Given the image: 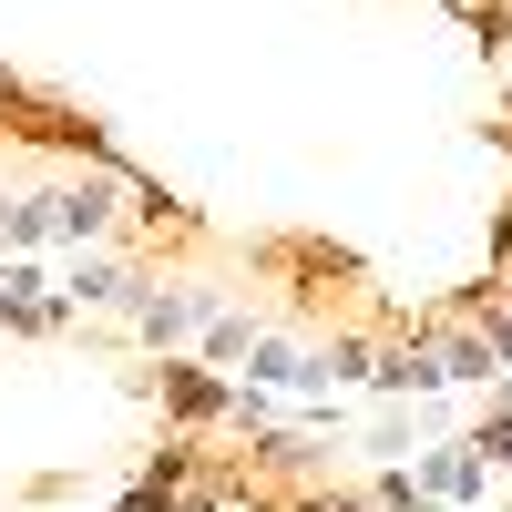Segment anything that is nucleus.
<instances>
[{"label":"nucleus","instance_id":"f257e3e1","mask_svg":"<svg viewBox=\"0 0 512 512\" xmlns=\"http://www.w3.org/2000/svg\"><path fill=\"white\" fill-rule=\"evenodd\" d=\"M144 390L164 400V420H185V431H236V379L226 369H205V359H154L144 369Z\"/></svg>","mask_w":512,"mask_h":512},{"label":"nucleus","instance_id":"f03ea898","mask_svg":"<svg viewBox=\"0 0 512 512\" xmlns=\"http://www.w3.org/2000/svg\"><path fill=\"white\" fill-rule=\"evenodd\" d=\"M123 308H134V338H144V349H164V359H175L185 338H195L205 318L226 308V297H216V287H164V277L144 267V277H134V297H123Z\"/></svg>","mask_w":512,"mask_h":512},{"label":"nucleus","instance_id":"7ed1b4c3","mask_svg":"<svg viewBox=\"0 0 512 512\" xmlns=\"http://www.w3.org/2000/svg\"><path fill=\"white\" fill-rule=\"evenodd\" d=\"M41 205H52V236L62 246H93V236H113V216H123V185H41Z\"/></svg>","mask_w":512,"mask_h":512},{"label":"nucleus","instance_id":"20e7f679","mask_svg":"<svg viewBox=\"0 0 512 512\" xmlns=\"http://www.w3.org/2000/svg\"><path fill=\"white\" fill-rule=\"evenodd\" d=\"M410 472H420V492H431L441 512H472V502L492 492V472H482V451H472V441H441V451H420Z\"/></svg>","mask_w":512,"mask_h":512},{"label":"nucleus","instance_id":"39448f33","mask_svg":"<svg viewBox=\"0 0 512 512\" xmlns=\"http://www.w3.org/2000/svg\"><path fill=\"white\" fill-rule=\"evenodd\" d=\"M246 349H256V318H236V308H216L195 328V349L185 359H205V369H246Z\"/></svg>","mask_w":512,"mask_h":512},{"label":"nucleus","instance_id":"423d86ee","mask_svg":"<svg viewBox=\"0 0 512 512\" xmlns=\"http://www.w3.org/2000/svg\"><path fill=\"white\" fill-rule=\"evenodd\" d=\"M134 277H144V267H62V297H72V318H82V308H123Z\"/></svg>","mask_w":512,"mask_h":512},{"label":"nucleus","instance_id":"0eeeda50","mask_svg":"<svg viewBox=\"0 0 512 512\" xmlns=\"http://www.w3.org/2000/svg\"><path fill=\"white\" fill-rule=\"evenodd\" d=\"M369 379H379V390H400V400H420V390H441V359H431V349H379Z\"/></svg>","mask_w":512,"mask_h":512},{"label":"nucleus","instance_id":"6e6552de","mask_svg":"<svg viewBox=\"0 0 512 512\" xmlns=\"http://www.w3.org/2000/svg\"><path fill=\"white\" fill-rule=\"evenodd\" d=\"M369 512H441V502L420 492V472H379V492H369Z\"/></svg>","mask_w":512,"mask_h":512},{"label":"nucleus","instance_id":"1a4fd4ad","mask_svg":"<svg viewBox=\"0 0 512 512\" xmlns=\"http://www.w3.org/2000/svg\"><path fill=\"white\" fill-rule=\"evenodd\" d=\"M318 359H328V379H369V369H379L369 338H338V349H318Z\"/></svg>","mask_w":512,"mask_h":512},{"label":"nucleus","instance_id":"9d476101","mask_svg":"<svg viewBox=\"0 0 512 512\" xmlns=\"http://www.w3.org/2000/svg\"><path fill=\"white\" fill-rule=\"evenodd\" d=\"M0 246H21V195H0Z\"/></svg>","mask_w":512,"mask_h":512},{"label":"nucleus","instance_id":"9b49d317","mask_svg":"<svg viewBox=\"0 0 512 512\" xmlns=\"http://www.w3.org/2000/svg\"><path fill=\"white\" fill-rule=\"evenodd\" d=\"M502 297H512V287H502Z\"/></svg>","mask_w":512,"mask_h":512}]
</instances>
